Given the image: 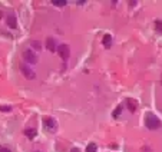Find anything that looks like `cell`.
Segmentation results:
<instances>
[{"label":"cell","mask_w":162,"mask_h":152,"mask_svg":"<svg viewBox=\"0 0 162 152\" xmlns=\"http://www.w3.org/2000/svg\"><path fill=\"white\" fill-rule=\"evenodd\" d=\"M145 125L148 129H159L161 128V121H159V118H157L154 114H146L145 116Z\"/></svg>","instance_id":"6da1fadb"},{"label":"cell","mask_w":162,"mask_h":152,"mask_svg":"<svg viewBox=\"0 0 162 152\" xmlns=\"http://www.w3.org/2000/svg\"><path fill=\"white\" fill-rule=\"evenodd\" d=\"M23 59L29 65H35L38 62V56H36V53H33L32 50H25L23 52Z\"/></svg>","instance_id":"7a4b0ae2"},{"label":"cell","mask_w":162,"mask_h":152,"mask_svg":"<svg viewBox=\"0 0 162 152\" xmlns=\"http://www.w3.org/2000/svg\"><path fill=\"white\" fill-rule=\"evenodd\" d=\"M20 72L25 75L26 79H30V81H32V79L36 78V73H35V72H33L27 65H25V63H20Z\"/></svg>","instance_id":"3957f363"},{"label":"cell","mask_w":162,"mask_h":152,"mask_svg":"<svg viewBox=\"0 0 162 152\" xmlns=\"http://www.w3.org/2000/svg\"><path fill=\"white\" fill-rule=\"evenodd\" d=\"M43 125L48 131H52V132H53V131L56 129L58 124H56V121H55L52 116H45L43 118Z\"/></svg>","instance_id":"277c9868"},{"label":"cell","mask_w":162,"mask_h":152,"mask_svg":"<svg viewBox=\"0 0 162 152\" xmlns=\"http://www.w3.org/2000/svg\"><path fill=\"white\" fill-rule=\"evenodd\" d=\"M58 52H59V56L62 58L63 60H68L70 56V49L68 45H60L59 48H58Z\"/></svg>","instance_id":"5b68a950"},{"label":"cell","mask_w":162,"mask_h":152,"mask_svg":"<svg viewBox=\"0 0 162 152\" xmlns=\"http://www.w3.org/2000/svg\"><path fill=\"white\" fill-rule=\"evenodd\" d=\"M126 106H128V111H129V112H132V114H135V112H136V109H138V103H136L135 99L128 98V99H126Z\"/></svg>","instance_id":"8992f818"},{"label":"cell","mask_w":162,"mask_h":152,"mask_svg":"<svg viewBox=\"0 0 162 152\" xmlns=\"http://www.w3.org/2000/svg\"><path fill=\"white\" fill-rule=\"evenodd\" d=\"M25 135H26L29 139H33L35 136L38 135V131L35 129V128H27V129H25Z\"/></svg>","instance_id":"52a82bcc"},{"label":"cell","mask_w":162,"mask_h":152,"mask_svg":"<svg viewBox=\"0 0 162 152\" xmlns=\"http://www.w3.org/2000/svg\"><path fill=\"white\" fill-rule=\"evenodd\" d=\"M7 26L10 27V29H15V27L17 26L16 17H15V15H9V16H7Z\"/></svg>","instance_id":"ba28073f"},{"label":"cell","mask_w":162,"mask_h":152,"mask_svg":"<svg viewBox=\"0 0 162 152\" xmlns=\"http://www.w3.org/2000/svg\"><path fill=\"white\" fill-rule=\"evenodd\" d=\"M46 48H48L50 52H55V50H56V43H55V40L52 38H48V40H46Z\"/></svg>","instance_id":"9c48e42d"},{"label":"cell","mask_w":162,"mask_h":152,"mask_svg":"<svg viewBox=\"0 0 162 152\" xmlns=\"http://www.w3.org/2000/svg\"><path fill=\"white\" fill-rule=\"evenodd\" d=\"M103 46L108 48V49L112 46V36H111V35H105V36H103Z\"/></svg>","instance_id":"30bf717a"},{"label":"cell","mask_w":162,"mask_h":152,"mask_svg":"<svg viewBox=\"0 0 162 152\" xmlns=\"http://www.w3.org/2000/svg\"><path fill=\"white\" fill-rule=\"evenodd\" d=\"M96 149H98V147L95 144H89L86 147V152H96Z\"/></svg>","instance_id":"8fae6325"},{"label":"cell","mask_w":162,"mask_h":152,"mask_svg":"<svg viewBox=\"0 0 162 152\" xmlns=\"http://www.w3.org/2000/svg\"><path fill=\"white\" fill-rule=\"evenodd\" d=\"M121 112H122V105H119L118 108H116V109H115V111H114V114H112V115H114V118H116V116H119V115H121Z\"/></svg>","instance_id":"7c38bea8"},{"label":"cell","mask_w":162,"mask_h":152,"mask_svg":"<svg viewBox=\"0 0 162 152\" xmlns=\"http://www.w3.org/2000/svg\"><path fill=\"white\" fill-rule=\"evenodd\" d=\"M66 0H53V5L55 6H66Z\"/></svg>","instance_id":"4fadbf2b"},{"label":"cell","mask_w":162,"mask_h":152,"mask_svg":"<svg viewBox=\"0 0 162 152\" xmlns=\"http://www.w3.org/2000/svg\"><path fill=\"white\" fill-rule=\"evenodd\" d=\"M0 111H3V112H10L12 106H9V105H0Z\"/></svg>","instance_id":"5bb4252c"},{"label":"cell","mask_w":162,"mask_h":152,"mask_svg":"<svg viewBox=\"0 0 162 152\" xmlns=\"http://www.w3.org/2000/svg\"><path fill=\"white\" fill-rule=\"evenodd\" d=\"M155 27H157L158 32L162 33V22H161V20H157V22H155Z\"/></svg>","instance_id":"9a60e30c"},{"label":"cell","mask_w":162,"mask_h":152,"mask_svg":"<svg viewBox=\"0 0 162 152\" xmlns=\"http://www.w3.org/2000/svg\"><path fill=\"white\" fill-rule=\"evenodd\" d=\"M32 48H33V49H36L39 52V50H40V43H39L38 40H35V42H32Z\"/></svg>","instance_id":"2e32d148"},{"label":"cell","mask_w":162,"mask_h":152,"mask_svg":"<svg viewBox=\"0 0 162 152\" xmlns=\"http://www.w3.org/2000/svg\"><path fill=\"white\" fill-rule=\"evenodd\" d=\"M0 152H12L7 147H0Z\"/></svg>","instance_id":"e0dca14e"},{"label":"cell","mask_w":162,"mask_h":152,"mask_svg":"<svg viewBox=\"0 0 162 152\" xmlns=\"http://www.w3.org/2000/svg\"><path fill=\"white\" fill-rule=\"evenodd\" d=\"M69 152H81V151H79V148H72Z\"/></svg>","instance_id":"ac0fdd59"}]
</instances>
